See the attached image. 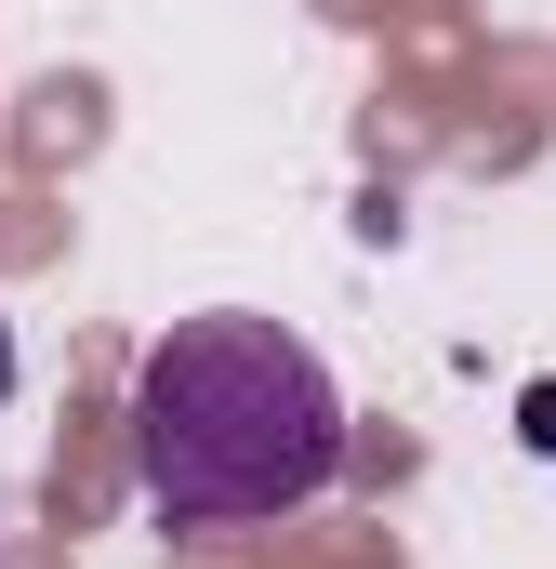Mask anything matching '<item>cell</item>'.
Segmentation results:
<instances>
[{
  "instance_id": "6da1fadb",
  "label": "cell",
  "mask_w": 556,
  "mask_h": 569,
  "mask_svg": "<svg viewBox=\"0 0 556 569\" xmlns=\"http://www.w3.org/2000/svg\"><path fill=\"white\" fill-rule=\"evenodd\" d=\"M133 477L172 530H252L345 477V398L291 318L212 305L133 358Z\"/></svg>"
},
{
  "instance_id": "7a4b0ae2",
  "label": "cell",
  "mask_w": 556,
  "mask_h": 569,
  "mask_svg": "<svg viewBox=\"0 0 556 569\" xmlns=\"http://www.w3.org/2000/svg\"><path fill=\"white\" fill-rule=\"evenodd\" d=\"M530 450H556V385H530Z\"/></svg>"
},
{
  "instance_id": "3957f363",
  "label": "cell",
  "mask_w": 556,
  "mask_h": 569,
  "mask_svg": "<svg viewBox=\"0 0 556 569\" xmlns=\"http://www.w3.org/2000/svg\"><path fill=\"white\" fill-rule=\"evenodd\" d=\"M0 385H13V345H0Z\"/></svg>"
}]
</instances>
